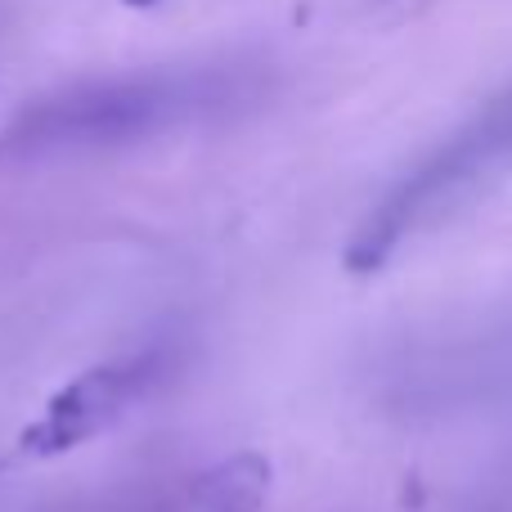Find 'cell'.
Returning <instances> with one entry per match:
<instances>
[{
  "mask_svg": "<svg viewBox=\"0 0 512 512\" xmlns=\"http://www.w3.org/2000/svg\"><path fill=\"white\" fill-rule=\"evenodd\" d=\"M207 104V86L194 72H144V77L81 81L41 104L23 108L5 131L0 149L41 158L63 149H108L140 135L167 131L180 117H194Z\"/></svg>",
  "mask_w": 512,
  "mask_h": 512,
  "instance_id": "6da1fadb",
  "label": "cell"
}]
</instances>
